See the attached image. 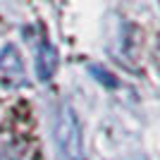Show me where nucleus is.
Listing matches in <instances>:
<instances>
[{
  "label": "nucleus",
  "instance_id": "nucleus-4",
  "mask_svg": "<svg viewBox=\"0 0 160 160\" xmlns=\"http://www.w3.org/2000/svg\"><path fill=\"white\" fill-rule=\"evenodd\" d=\"M91 72H93V74H98L96 79H98V81H105L108 86H115V84H117L115 79H110V72H105V69H100V67H91Z\"/></svg>",
  "mask_w": 160,
  "mask_h": 160
},
{
  "label": "nucleus",
  "instance_id": "nucleus-3",
  "mask_svg": "<svg viewBox=\"0 0 160 160\" xmlns=\"http://www.w3.org/2000/svg\"><path fill=\"white\" fill-rule=\"evenodd\" d=\"M58 67V53L48 38H41L36 43V77L38 81H50Z\"/></svg>",
  "mask_w": 160,
  "mask_h": 160
},
{
  "label": "nucleus",
  "instance_id": "nucleus-2",
  "mask_svg": "<svg viewBox=\"0 0 160 160\" xmlns=\"http://www.w3.org/2000/svg\"><path fill=\"white\" fill-rule=\"evenodd\" d=\"M0 81L7 86H17L24 81V62L14 46H5L0 50Z\"/></svg>",
  "mask_w": 160,
  "mask_h": 160
},
{
  "label": "nucleus",
  "instance_id": "nucleus-1",
  "mask_svg": "<svg viewBox=\"0 0 160 160\" xmlns=\"http://www.w3.org/2000/svg\"><path fill=\"white\" fill-rule=\"evenodd\" d=\"M53 139L60 160H84L81 124L69 103H62L53 117Z\"/></svg>",
  "mask_w": 160,
  "mask_h": 160
}]
</instances>
